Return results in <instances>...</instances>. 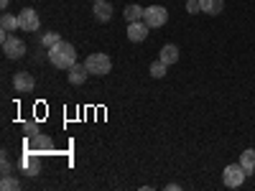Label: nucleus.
Masks as SVG:
<instances>
[{
	"mask_svg": "<svg viewBox=\"0 0 255 191\" xmlns=\"http://www.w3.org/2000/svg\"><path fill=\"white\" fill-rule=\"evenodd\" d=\"M3 54H5L8 59H20V56H26V41L10 36L5 44H3Z\"/></svg>",
	"mask_w": 255,
	"mask_h": 191,
	"instance_id": "7",
	"label": "nucleus"
},
{
	"mask_svg": "<svg viewBox=\"0 0 255 191\" xmlns=\"http://www.w3.org/2000/svg\"><path fill=\"white\" fill-rule=\"evenodd\" d=\"M8 3H10V0H0V8L5 10V8H8Z\"/></svg>",
	"mask_w": 255,
	"mask_h": 191,
	"instance_id": "25",
	"label": "nucleus"
},
{
	"mask_svg": "<svg viewBox=\"0 0 255 191\" xmlns=\"http://www.w3.org/2000/svg\"><path fill=\"white\" fill-rule=\"evenodd\" d=\"M20 168H23V174H26V176H36V174L41 171V163H38V156L28 151V153L23 156V161H20Z\"/></svg>",
	"mask_w": 255,
	"mask_h": 191,
	"instance_id": "11",
	"label": "nucleus"
},
{
	"mask_svg": "<svg viewBox=\"0 0 255 191\" xmlns=\"http://www.w3.org/2000/svg\"><path fill=\"white\" fill-rule=\"evenodd\" d=\"M240 166L245 168V174H248V176L255 174V151H253V148L243 151V156H240Z\"/></svg>",
	"mask_w": 255,
	"mask_h": 191,
	"instance_id": "15",
	"label": "nucleus"
},
{
	"mask_svg": "<svg viewBox=\"0 0 255 191\" xmlns=\"http://www.w3.org/2000/svg\"><path fill=\"white\" fill-rule=\"evenodd\" d=\"M92 3H100V0H92Z\"/></svg>",
	"mask_w": 255,
	"mask_h": 191,
	"instance_id": "26",
	"label": "nucleus"
},
{
	"mask_svg": "<svg viewBox=\"0 0 255 191\" xmlns=\"http://www.w3.org/2000/svg\"><path fill=\"white\" fill-rule=\"evenodd\" d=\"M67 74H69V84H74V87L84 84V82H87V77H90V72H87L84 64H74L72 69H67Z\"/></svg>",
	"mask_w": 255,
	"mask_h": 191,
	"instance_id": "10",
	"label": "nucleus"
},
{
	"mask_svg": "<svg viewBox=\"0 0 255 191\" xmlns=\"http://www.w3.org/2000/svg\"><path fill=\"white\" fill-rule=\"evenodd\" d=\"M95 18L100 20V23H108V20L113 18V5L108 3V0H100V3H95Z\"/></svg>",
	"mask_w": 255,
	"mask_h": 191,
	"instance_id": "12",
	"label": "nucleus"
},
{
	"mask_svg": "<svg viewBox=\"0 0 255 191\" xmlns=\"http://www.w3.org/2000/svg\"><path fill=\"white\" fill-rule=\"evenodd\" d=\"M36 130H38V125L36 122H23V133L31 138V135H36Z\"/></svg>",
	"mask_w": 255,
	"mask_h": 191,
	"instance_id": "21",
	"label": "nucleus"
},
{
	"mask_svg": "<svg viewBox=\"0 0 255 191\" xmlns=\"http://www.w3.org/2000/svg\"><path fill=\"white\" fill-rule=\"evenodd\" d=\"M3 174H10V161L3 156Z\"/></svg>",
	"mask_w": 255,
	"mask_h": 191,
	"instance_id": "23",
	"label": "nucleus"
},
{
	"mask_svg": "<svg viewBox=\"0 0 255 191\" xmlns=\"http://www.w3.org/2000/svg\"><path fill=\"white\" fill-rule=\"evenodd\" d=\"M143 20L151 28H161V26H166V20H168V10L163 5H151V8H145Z\"/></svg>",
	"mask_w": 255,
	"mask_h": 191,
	"instance_id": "5",
	"label": "nucleus"
},
{
	"mask_svg": "<svg viewBox=\"0 0 255 191\" xmlns=\"http://www.w3.org/2000/svg\"><path fill=\"white\" fill-rule=\"evenodd\" d=\"M143 13H145V8L133 3V5H128V8H125V13H123V15H125L128 23H133V20H143Z\"/></svg>",
	"mask_w": 255,
	"mask_h": 191,
	"instance_id": "16",
	"label": "nucleus"
},
{
	"mask_svg": "<svg viewBox=\"0 0 255 191\" xmlns=\"http://www.w3.org/2000/svg\"><path fill=\"white\" fill-rule=\"evenodd\" d=\"M186 10L189 13H199L202 8H199V0H186Z\"/></svg>",
	"mask_w": 255,
	"mask_h": 191,
	"instance_id": "22",
	"label": "nucleus"
},
{
	"mask_svg": "<svg viewBox=\"0 0 255 191\" xmlns=\"http://www.w3.org/2000/svg\"><path fill=\"white\" fill-rule=\"evenodd\" d=\"M245 179H248V174H245V168H243L240 163L225 166V171H222V184H225L227 189H240V186L245 184Z\"/></svg>",
	"mask_w": 255,
	"mask_h": 191,
	"instance_id": "3",
	"label": "nucleus"
},
{
	"mask_svg": "<svg viewBox=\"0 0 255 191\" xmlns=\"http://www.w3.org/2000/svg\"><path fill=\"white\" fill-rule=\"evenodd\" d=\"M0 189H3V191H18V189H20V181H18L15 176H10V174H3Z\"/></svg>",
	"mask_w": 255,
	"mask_h": 191,
	"instance_id": "18",
	"label": "nucleus"
},
{
	"mask_svg": "<svg viewBox=\"0 0 255 191\" xmlns=\"http://www.w3.org/2000/svg\"><path fill=\"white\" fill-rule=\"evenodd\" d=\"M18 23H20V31H28V33L41 28V20H38L33 8H23V10H20L18 13Z\"/></svg>",
	"mask_w": 255,
	"mask_h": 191,
	"instance_id": "6",
	"label": "nucleus"
},
{
	"mask_svg": "<svg viewBox=\"0 0 255 191\" xmlns=\"http://www.w3.org/2000/svg\"><path fill=\"white\" fill-rule=\"evenodd\" d=\"M0 28L3 31H15V28H20V23H18V15H10V13H3V18H0Z\"/></svg>",
	"mask_w": 255,
	"mask_h": 191,
	"instance_id": "17",
	"label": "nucleus"
},
{
	"mask_svg": "<svg viewBox=\"0 0 255 191\" xmlns=\"http://www.w3.org/2000/svg\"><path fill=\"white\" fill-rule=\"evenodd\" d=\"M84 67H87V72L95 74V77H105V74H110L113 61H110L108 54H90L87 61H84Z\"/></svg>",
	"mask_w": 255,
	"mask_h": 191,
	"instance_id": "2",
	"label": "nucleus"
},
{
	"mask_svg": "<svg viewBox=\"0 0 255 191\" xmlns=\"http://www.w3.org/2000/svg\"><path fill=\"white\" fill-rule=\"evenodd\" d=\"M166 191H181V186H176V184H168V186H166Z\"/></svg>",
	"mask_w": 255,
	"mask_h": 191,
	"instance_id": "24",
	"label": "nucleus"
},
{
	"mask_svg": "<svg viewBox=\"0 0 255 191\" xmlns=\"http://www.w3.org/2000/svg\"><path fill=\"white\" fill-rule=\"evenodd\" d=\"M59 41H61V36H59V33H54V31H49V33L41 36V46H44V49L49 51L51 46H56V44H59Z\"/></svg>",
	"mask_w": 255,
	"mask_h": 191,
	"instance_id": "19",
	"label": "nucleus"
},
{
	"mask_svg": "<svg viewBox=\"0 0 255 191\" xmlns=\"http://www.w3.org/2000/svg\"><path fill=\"white\" fill-rule=\"evenodd\" d=\"M199 8L207 15H220L222 8H225V3H222V0H199Z\"/></svg>",
	"mask_w": 255,
	"mask_h": 191,
	"instance_id": "14",
	"label": "nucleus"
},
{
	"mask_svg": "<svg viewBox=\"0 0 255 191\" xmlns=\"http://www.w3.org/2000/svg\"><path fill=\"white\" fill-rule=\"evenodd\" d=\"M46 56L56 69H72L77 64V49L72 44H67V41H59L56 46H51L46 51Z\"/></svg>",
	"mask_w": 255,
	"mask_h": 191,
	"instance_id": "1",
	"label": "nucleus"
},
{
	"mask_svg": "<svg viewBox=\"0 0 255 191\" xmlns=\"http://www.w3.org/2000/svg\"><path fill=\"white\" fill-rule=\"evenodd\" d=\"M26 151H31V153H36V156H51V153H54V140H51L49 135H44V133H36V135L28 138Z\"/></svg>",
	"mask_w": 255,
	"mask_h": 191,
	"instance_id": "4",
	"label": "nucleus"
},
{
	"mask_svg": "<svg viewBox=\"0 0 255 191\" xmlns=\"http://www.w3.org/2000/svg\"><path fill=\"white\" fill-rule=\"evenodd\" d=\"M148 31H151V26H148L145 20H133V23H128V38H130L133 44L145 41L148 38Z\"/></svg>",
	"mask_w": 255,
	"mask_h": 191,
	"instance_id": "8",
	"label": "nucleus"
},
{
	"mask_svg": "<svg viewBox=\"0 0 255 191\" xmlns=\"http://www.w3.org/2000/svg\"><path fill=\"white\" fill-rule=\"evenodd\" d=\"M13 90L15 92H33L36 90V79L28 72H18V74H13Z\"/></svg>",
	"mask_w": 255,
	"mask_h": 191,
	"instance_id": "9",
	"label": "nucleus"
},
{
	"mask_svg": "<svg viewBox=\"0 0 255 191\" xmlns=\"http://www.w3.org/2000/svg\"><path fill=\"white\" fill-rule=\"evenodd\" d=\"M166 67H168V64H163L161 59H158V61H153V64H151V77H156V79L166 77Z\"/></svg>",
	"mask_w": 255,
	"mask_h": 191,
	"instance_id": "20",
	"label": "nucleus"
},
{
	"mask_svg": "<svg viewBox=\"0 0 255 191\" xmlns=\"http://www.w3.org/2000/svg\"><path fill=\"white\" fill-rule=\"evenodd\" d=\"M163 64H168V67H171V64H176L179 61V46H174V44H166L163 49H161V56H158Z\"/></svg>",
	"mask_w": 255,
	"mask_h": 191,
	"instance_id": "13",
	"label": "nucleus"
}]
</instances>
